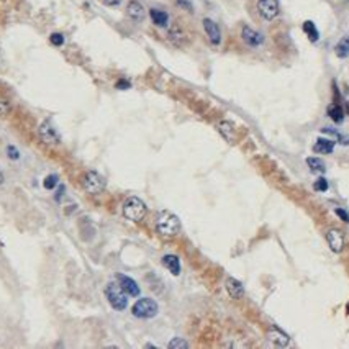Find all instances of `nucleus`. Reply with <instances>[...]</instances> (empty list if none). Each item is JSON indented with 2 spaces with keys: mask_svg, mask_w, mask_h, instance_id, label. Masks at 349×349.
Here are the masks:
<instances>
[{
  "mask_svg": "<svg viewBox=\"0 0 349 349\" xmlns=\"http://www.w3.org/2000/svg\"><path fill=\"white\" fill-rule=\"evenodd\" d=\"M167 348L169 349H185V348H189V344H187V341H184L182 338H174Z\"/></svg>",
  "mask_w": 349,
  "mask_h": 349,
  "instance_id": "obj_23",
  "label": "nucleus"
},
{
  "mask_svg": "<svg viewBox=\"0 0 349 349\" xmlns=\"http://www.w3.org/2000/svg\"><path fill=\"white\" fill-rule=\"evenodd\" d=\"M62 192H64V185H61V187H59V190H58V194H56V200H59V199H61Z\"/></svg>",
  "mask_w": 349,
  "mask_h": 349,
  "instance_id": "obj_32",
  "label": "nucleus"
},
{
  "mask_svg": "<svg viewBox=\"0 0 349 349\" xmlns=\"http://www.w3.org/2000/svg\"><path fill=\"white\" fill-rule=\"evenodd\" d=\"M241 38H243V41L251 48H258L264 43L262 34L256 31V29H253L251 27H243V29H241Z\"/></svg>",
  "mask_w": 349,
  "mask_h": 349,
  "instance_id": "obj_8",
  "label": "nucleus"
},
{
  "mask_svg": "<svg viewBox=\"0 0 349 349\" xmlns=\"http://www.w3.org/2000/svg\"><path fill=\"white\" fill-rule=\"evenodd\" d=\"M269 339L272 341L275 346H279V348H284V346H289V336L285 333H282L280 329L277 328H272L269 331Z\"/></svg>",
  "mask_w": 349,
  "mask_h": 349,
  "instance_id": "obj_17",
  "label": "nucleus"
},
{
  "mask_svg": "<svg viewBox=\"0 0 349 349\" xmlns=\"http://www.w3.org/2000/svg\"><path fill=\"white\" fill-rule=\"evenodd\" d=\"M123 216L130 221H141L146 216V204L138 197H130L123 204Z\"/></svg>",
  "mask_w": 349,
  "mask_h": 349,
  "instance_id": "obj_3",
  "label": "nucleus"
},
{
  "mask_svg": "<svg viewBox=\"0 0 349 349\" xmlns=\"http://www.w3.org/2000/svg\"><path fill=\"white\" fill-rule=\"evenodd\" d=\"M218 131L221 133V136H223L228 143H233L236 140V130H234V126H233V123L231 121L221 120L218 123Z\"/></svg>",
  "mask_w": 349,
  "mask_h": 349,
  "instance_id": "obj_15",
  "label": "nucleus"
},
{
  "mask_svg": "<svg viewBox=\"0 0 349 349\" xmlns=\"http://www.w3.org/2000/svg\"><path fill=\"white\" fill-rule=\"evenodd\" d=\"M303 31L307 33V36L310 38V41H312V43H317V41H318L320 33H318V29H317V27H315L313 22L307 20V22L303 23Z\"/></svg>",
  "mask_w": 349,
  "mask_h": 349,
  "instance_id": "obj_21",
  "label": "nucleus"
},
{
  "mask_svg": "<svg viewBox=\"0 0 349 349\" xmlns=\"http://www.w3.org/2000/svg\"><path fill=\"white\" fill-rule=\"evenodd\" d=\"M82 187H84V190H86L87 194L97 195V194H102V192L105 190L107 182L100 174H98V172L88 171L82 177Z\"/></svg>",
  "mask_w": 349,
  "mask_h": 349,
  "instance_id": "obj_4",
  "label": "nucleus"
},
{
  "mask_svg": "<svg viewBox=\"0 0 349 349\" xmlns=\"http://www.w3.org/2000/svg\"><path fill=\"white\" fill-rule=\"evenodd\" d=\"M49 41H51L54 46H62L64 44V36L61 33H53L51 36H49Z\"/></svg>",
  "mask_w": 349,
  "mask_h": 349,
  "instance_id": "obj_26",
  "label": "nucleus"
},
{
  "mask_svg": "<svg viewBox=\"0 0 349 349\" xmlns=\"http://www.w3.org/2000/svg\"><path fill=\"white\" fill-rule=\"evenodd\" d=\"M204 29H205V33H206V36H208L210 39V43L211 44H215V46H218V44L221 43V31H220V27L216 25L213 20H210V18H204Z\"/></svg>",
  "mask_w": 349,
  "mask_h": 349,
  "instance_id": "obj_9",
  "label": "nucleus"
},
{
  "mask_svg": "<svg viewBox=\"0 0 349 349\" xmlns=\"http://www.w3.org/2000/svg\"><path fill=\"white\" fill-rule=\"evenodd\" d=\"M225 285H226V290H228V293H230L231 298L239 300L244 295V287H243V284H241L239 280H236L233 277H228V279H226Z\"/></svg>",
  "mask_w": 349,
  "mask_h": 349,
  "instance_id": "obj_13",
  "label": "nucleus"
},
{
  "mask_svg": "<svg viewBox=\"0 0 349 349\" xmlns=\"http://www.w3.org/2000/svg\"><path fill=\"white\" fill-rule=\"evenodd\" d=\"M328 115H329V118H331L334 123H343L344 121V110H343V107L336 105V103L328 108Z\"/></svg>",
  "mask_w": 349,
  "mask_h": 349,
  "instance_id": "obj_20",
  "label": "nucleus"
},
{
  "mask_svg": "<svg viewBox=\"0 0 349 349\" xmlns=\"http://www.w3.org/2000/svg\"><path fill=\"white\" fill-rule=\"evenodd\" d=\"M43 185H44V189H48V190H53L54 187L58 185V175H54V174L48 175L46 179H44Z\"/></svg>",
  "mask_w": 349,
  "mask_h": 349,
  "instance_id": "obj_25",
  "label": "nucleus"
},
{
  "mask_svg": "<svg viewBox=\"0 0 349 349\" xmlns=\"http://www.w3.org/2000/svg\"><path fill=\"white\" fill-rule=\"evenodd\" d=\"M149 17L152 20V23L156 25V27H167V23H169V15L166 12H162V10H157V8H151L149 10Z\"/></svg>",
  "mask_w": 349,
  "mask_h": 349,
  "instance_id": "obj_18",
  "label": "nucleus"
},
{
  "mask_svg": "<svg viewBox=\"0 0 349 349\" xmlns=\"http://www.w3.org/2000/svg\"><path fill=\"white\" fill-rule=\"evenodd\" d=\"M3 184V174H2V171H0V185Z\"/></svg>",
  "mask_w": 349,
  "mask_h": 349,
  "instance_id": "obj_33",
  "label": "nucleus"
},
{
  "mask_svg": "<svg viewBox=\"0 0 349 349\" xmlns=\"http://www.w3.org/2000/svg\"><path fill=\"white\" fill-rule=\"evenodd\" d=\"M326 241L333 253H341L344 249V234L339 230H329L326 233Z\"/></svg>",
  "mask_w": 349,
  "mask_h": 349,
  "instance_id": "obj_11",
  "label": "nucleus"
},
{
  "mask_svg": "<svg viewBox=\"0 0 349 349\" xmlns=\"http://www.w3.org/2000/svg\"><path fill=\"white\" fill-rule=\"evenodd\" d=\"M307 164H308L310 169H312L313 172H318V174H323L324 169H326V167H324V164H323V161L318 159V157H308V159H307Z\"/></svg>",
  "mask_w": 349,
  "mask_h": 349,
  "instance_id": "obj_22",
  "label": "nucleus"
},
{
  "mask_svg": "<svg viewBox=\"0 0 349 349\" xmlns=\"http://www.w3.org/2000/svg\"><path fill=\"white\" fill-rule=\"evenodd\" d=\"M126 17L133 22H143L146 17V10L138 0H131L126 5Z\"/></svg>",
  "mask_w": 349,
  "mask_h": 349,
  "instance_id": "obj_10",
  "label": "nucleus"
},
{
  "mask_svg": "<svg viewBox=\"0 0 349 349\" xmlns=\"http://www.w3.org/2000/svg\"><path fill=\"white\" fill-rule=\"evenodd\" d=\"M328 180L324 179V177H320V179L315 180V184H313V189L317 190V192H326L328 190Z\"/></svg>",
  "mask_w": 349,
  "mask_h": 349,
  "instance_id": "obj_24",
  "label": "nucleus"
},
{
  "mask_svg": "<svg viewBox=\"0 0 349 349\" xmlns=\"http://www.w3.org/2000/svg\"><path fill=\"white\" fill-rule=\"evenodd\" d=\"M7 152H8V157H10V159H18V157H20L18 149H17V147H13V146H8V147H7Z\"/></svg>",
  "mask_w": 349,
  "mask_h": 349,
  "instance_id": "obj_27",
  "label": "nucleus"
},
{
  "mask_svg": "<svg viewBox=\"0 0 349 349\" xmlns=\"http://www.w3.org/2000/svg\"><path fill=\"white\" fill-rule=\"evenodd\" d=\"M333 149H334V141L326 140V138H320L313 146V151L318 152V154H331Z\"/></svg>",
  "mask_w": 349,
  "mask_h": 349,
  "instance_id": "obj_16",
  "label": "nucleus"
},
{
  "mask_svg": "<svg viewBox=\"0 0 349 349\" xmlns=\"http://www.w3.org/2000/svg\"><path fill=\"white\" fill-rule=\"evenodd\" d=\"M38 133L46 145H58V143L61 141V136H59V133L56 128H54L51 120H44L41 125H39Z\"/></svg>",
  "mask_w": 349,
  "mask_h": 349,
  "instance_id": "obj_6",
  "label": "nucleus"
},
{
  "mask_svg": "<svg viewBox=\"0 0 349 349\" xmlns=\"http://www.w3.org/2000/svg\"><path fill=\"white\" fill-rule=\"evenodd\" d=\"M258 12L264 20H274L279 15V2L277 0H258Z\"/></svg>",
  "mask_w": 349,
  "mask_h": 349,
  "instance_id": "obj_7",
  "label": "nucleus"
},
{
  "mask_svg": "<svg viewBox=\"0 0 349 349\" xmlns=\"http://www.w3.org/2000/svg\"><path fill=\"white\" fill-rule=\"evenodd\" d=\"M0 62H2V51H0Z\"/></svg>",
  "mask_w": 349,
  "mask_h": 349,
  "instance_id": "obj_34",
  "label": "nucleus"
},
{
  "mask_svg": "<svg viewBox=\"0 0 349 349\" xmlns=\"http://www.w3.org/2000/svg\"><path fill=\"white\" fill-rule=\"evenodd\" d=\"M157 312H159V307H157V303L152 298H140L131 308V313L135 315L136 318H143V320L156 317Z\"/></svg>",
  "mask_w": 349,
  "mask_h": 349,
  "instance_id": "obj_5",
  "label": "nucleus"
},
{
  "mask_svg": "<svg viewBox=\"0 0 349 349\" xmlns=\"http://www.w3.org/2000/svg\"><path fill=\"white\" fill-rule=\"evenodd\" d=\"M105 295H107L108 303L115 310H118V312H121V310H125L128 307V297H130V295L126 293V290L121 287L120 282L108 284L105 289Z\"/></svg>",
  "mask_w": 349,
  "mask_h": 349,
  "instance_id": "obj_2",
  "label": "nucleus"
},
{
  "mask_svg": "<svg viewBox=\"0 0 349 349\" xmlns=\"http://www.w3.org/2000/svg\"><path fill=\"white\" fill-rule=\"evenodd\" d=\"M175 3L179 5V7H182V8H185V10H189V12H192V3L189 2V0H177Z\"/></svg>",
  "mask_w": 349,
  "mask_h": 349,
  "instance_id": "obj_29",
  "label": "nucleus"
},
{
  "mask_svg": "<svg viewBox=\"0 0 349 349\" xmlns=\"http://www.w3.org/2000/svg\"><path fill=\"white\" fill-rule=\"evenodd\" d=\"M162 265H164L172 275L180 274V261L174 254H166L164 258H162Z\"/></svg>",
  "mask_w": 349,
  "mask_h": 349,
  "instance_id": "obj_14",
  "label": "nucleus"
},
{
  "mask_svg": "<svg viewBox=\"0 0 349 349\" xmlns=\"http://www.w3.org/2000/svg\"><path fill=\"white\" fill-rule=\"evenodd\" d=\"M334 51H336V56L341 58V59H344V58L349 56V34H346L344 38L339 39V43L336 44Z\"/></svg>",
  "mask_w": 349,
  "mask_h": 349,
  "instance_id": "obj_19",
  "label": "nucleus"
},
{
  "mask_svg": "<svg viewBox=\"0 0 349 349\" xmlns=\"http://www.w3.org/2000/svg\"><path fill=\"white\" fill-rule=\"evenodd\" d=\"M156 230L164 238H174L180 231V220L177 218V215L164 210L156 218Z\"/></svg>",
  "mask_w": 349,
  "mask_h": 349,
  "instance_id": "obj_1",
  "label": "nucleus"
},
{
  "mask_svg": "<svg viewBox=\"0 0 349 349\" xmlns=\"http://www.w3.org/2000/svg\"><path fill=\"white\" fill-rule=\"evenodd\" d=\"M336 215L339 216V218H341L343 221H346V223H348V221H349V215L346 213V211H344L343 208H336Z\"/></svg>",
  "mask_w": 349,
  "mask_h": 349,
  "instance_id": "obj_30",
  "label": "nucleus"
},
{
  "mask_svg": "<svg viewBox=\"0 0 349 349\" xmlns=\"http://www.w3.org/2000/svg\"><path fill=\"white\" fill-rule=\"evenodd\" d=\"M116 280L121 284V287L126 290V293L130 295V297H138V295H140L141 290H140L138 284L131 277H128V275H123V274H118Z\"/></svg>",
  "mask_w": 349,
  "mask_h": 349,
  "instance_id": "obj_12",
  "label": "nucleus"
},
{
  "mask_svg": "<svg viewBox=\"0 0 349 349\" xmlns=\"http://www.w3.org/2000/svg\"><path fill=\"white\" fill-rule=\"evenodd\" d=\"M103 3L108 5V7H118L121 3V0H103Z\"/></svg>",
  "mask_w": 349,
  "mask_h": 349,
  "instance_id": "obj_31",
  "label": "nucleus"
},
{
  "mask_svg": "<svg viewBox=\"0 0 349 349\" xmlns=\"http://www.w3.org/2000/svg\"><path fill=\"white\" fill-rule=\"evenodd\" d=\"M115 87L120 88V90H126V88L131 87V84H130V81H125V79H121V81H118V82L115 84Z\"/></svg>",
  "mask_w": 349,
  "mask_h": 349,
  "instance_id": "obj_28",
  "label": "nucleus"
}]
</instances>
